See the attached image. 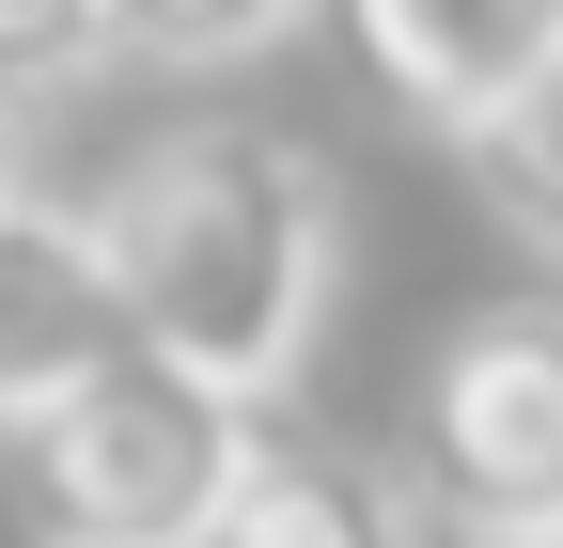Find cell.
Listing matches in <instances>:
<instances>
[{"label": "cell", "instance_id": "3957f363", "mask_svg": "<svg viewBox=\"0 0 563 548\" xmlns=\"http://www.w3.org/2000/svg\"><path fill=\"white\" fill-rule=\"evenodd\" d=\"M407 502L439 548H563V298H485L439 329Z\"/></svg>", "mask_w": 563, "mask_h": 548}, {"label": "cell", "instance_id": "6da1fadb", "mask_svg": "<svg viewBox=\"0 0 563 548\" xmlns=\"http://www.w3.org/2000/svg\"><path fill=\"white\" fill-rule=\"evenodd\" d=\"M110 283H125V329L157 361H188L203 392L266 407L298 376L313 314H329V157L298 125H173L110 173Z\"/></svg>", "mask_w": 563, "mask_h": 548}, {"label": "cell", "instance_id": "5b68a950", "mask_svg": "<svg viewBox=\"0 0 563 548\" xmlns=\"http://www.w3.org/2000/svg\"><path fill=\"white\" fill-rule=\"evenodd\" d=\"M344 47L376 63V95L454 125V142H485L548 63H563V0H361L344 17Z\"/></svg>", "mask_w": 563, "mask_h": 548}, {"label": "cell", "instance_id": "8992f818", "mask_svg": "<svg viewBox=\"0 0 563 548\" xmlns=\"http://www.w3.org/2000/svg\"><path fill=\"white\" fill-rule=\"evenodd\" d=\"M203 548H439L407 502V470H376L361 439H313V424H266L251 470H235V502Z\"/></svg>", "mask_w": 563, "mask_h": 548}, {"label": "cell", "instance_id": "52a82bcc", "mask_svg": "<svg viewBox=\"0 0 563 548\" xmlns=\"http://www.w3.org/2000/svg\"><path fill=\"white\" fill-rule=\"evenodd\" d=\"M470 188L501 204L517 235H548V251H563V63H548V79H532V95L470 142Z\"/></svg>", "mask_w": 563, "mask_h": 548}, {"label": "cell", "instance_id": "ba28073f", "mask_svg": "<svg viewBox=\"0 0 563 548\" xmlns=\"http://www.w3.org/2000/svg\"><path fill=\"white\" fill-rule=\"evenodd\" d=\"M16 79H125L110 17H79V0H0V95Z\"/></svg>", "mask_w": 563, "mask_h": 548}, {"label": "cell", "instance_id": "7a4b0ae2", "mask_svg": "<svg viewBox=\"0 0 563 548\" xmlns=\"http://www.w3.org/2000/svg\"><path fill=\"white\" fill-rule=\"evenodd\" d=\"M251 439H266V407L203 392L157 346H125L47 424H16V502H32L47 548H203L235 470H251Z\"/></svg>", "mask_w": 563, "mask_h": 548}, {"label": "cell", "instance_id": "9c48e42d", "mask_svg": "<svg viewBox=\"0 0 563 548\" xmlns=\"http://www.w3.org/2000/svg\"><path fill=\"white\" fill-rule=\"evenodd\" d=\"M16 204H32V110L0 95V220H16Z\"/></svg>", "mask_w": 563, "mask_h": 548}, {"label": "cell", "instance_id": "277c9868", "mask_svg": "<svg viewBox=\"0 0 563 548\" xmlns=\"http://www.w3.org/2000/svg\"><path fill=\"white\" fill-rule=\"evenodd\" d=\"M141 346L125 329V283H110V220L95 204H16L0 220V439L16 424H47L79 376H110Z\"/></svg>", "mask_w": 563, "mask_h": 548}]
</instances>
